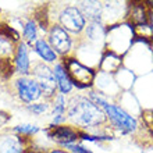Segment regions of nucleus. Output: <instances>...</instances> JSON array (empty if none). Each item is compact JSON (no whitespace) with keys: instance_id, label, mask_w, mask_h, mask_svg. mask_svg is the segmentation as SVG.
Here are the masks:
<instances>
[{"instance_id":"6ab92c4d","label":"nucleus","mask_w":153,"mask_h":153,"mask_svg":"<svg viewBox=\"0 0 153 153\" xmlns=\"http://www.w3.org/2000/svg\"><path fill=\"white\" fill-rule=\"evenodd\" d=\"M13 132H16L17 135L20 137H24V138H32L35 137L38 132L40 131V127L36 124H29V123H25V124H18L16 125L14 128L11 129Z\"/></svg>"},{"instance_id":"4be33fe9","label":"nucleus","mask_w":153,"mask_h":153,"mask_svg":"<svg viewBox=\"0 0 153 153\" xmlns=\"http://www.w3.org/2000/svg\"><path fill=\"white\" fill-rule=\"evenodd\" d=\"M10 114L7 111H4V110H0V128H3L4 125L7 124L8 121H10Z\"/></svg>"},{"instance_id":"2eb2a0df","label":"nucleus","mask_w":153,"mask_h":153,"mask_svg":"<svg viewBox=\"0 0 153 153\" xmlns=\"http://www.w3.org/2000/svg\"><path fill=\"white\" fill-rule=\"evenodd\" d=\"M127 17H128L129 24L132 27L146 24L149 20V8H148L145 1H138V3L134 1V3L128 4Z\"/></svg>"},{"instance_id":"0eeeda50","label":"nucleus","mask_w":153,"mask_h":153,"mask_svg":"<svg viewBox=\"0 0 153 153\" xmlns=\"http://www.w3.org/2000/svg\"><path fill=\"white\" fill-rule=\"evenodd\" d=\"M13 91L16 93L17 99L21 103H24L25 106L32 105L35 102H39L43 99L39 85L31 75L16 76L13 79Z\"/></svg>"},{"instance_id":"7ed1b4c3","label":"nucleus","mask_w":153,"mask_h":153,"mask_svg":"<svg viewBox=\"0 0 153 153\" xmlns=\"http://www.w3.org/2000/svg\"><path fill=\"white\" fill-rule=\"evenodd\" d=\"M61 61L73 81L74 89H79V91L93 89V82L97 75L96 68L82 63L76 56L65 57V59H61Z\"/></svg>"},{"instance_id":"6e6552de","label":"nucleus","mask_w":153,"mask_h":153,"mask_svg":"<svg viewBox=\"0 0 153 153\" xmlns=\"http://www.w3.org/2000/svg\"><path fill=\"white\" fill-rule=\"evenodd\" d=\"M45 132H46L48 138L53 143H56L57 146H61L63 149H65L70 145L78 143L81 137V129L75 128L71 124H61V125H56V127H49Z\"/></svg>"},{"instance_id":"f257e3e1","label":"nucleus","mask_w":153,"mask_h":153,"mask_svg":"<svg viewBox=\"0 0 153 153\" xmlns=\"http://www.w3.org/2000/svg\"><path fill=\"white\" fill-rule=\"evenodd\" d=\"M67 121L75 128L86 132L109 127L105 111L86 95H71L67 105Z\"/></svg>"},{"instance_id":"a211bd4d","label":"nucleus","mask_w":153,"mask_h":153,"mask_svg":"<svg viewBox=\"0 0 153 153\" xmlns=\"http://www.w3.org/2000/svg\"><path fill=\"white\" fill-rule=\"evenodd\" d=\"M16 45L17 42H14L11 38L0 33V60L13 59V54H14V50H16Z\"/></svg>"},{"instance_id":"20e7f679","label":"nucleus","mask_w":153,"mask_h":153,"mask_svg":"<svg viewBox=\"0 0 153 153\" xmlns=\"http://www.w3.org/2000/svg\"><path fill=\"white\" fill-rule=\"evenodd\" d=\"M45 38L48 39L54 52L59 54L60 59H65V57L74 56V49H75V38L68 33L63 27L53 22L49 25L48 31Z\"/></svg>"},{"instance_id":"5701e85b","label":"nucleus","mask_w":153,"mask_h":153,"mask_svg":"<svg viewBox=\"0 0 153 153\" xmlns=\"http://www.w3.org/2000/svg\"><path fill=\"white\" fill-rule=\"evenodd\" d=\"M148 22H149L150 29H152V32H153V10H149V20H148Z\"/></svg>"},{"instance_id":"dca6fc26","label":"nucleus","mask_w":153,"mask_h":153,"mask_svg":"<svg viewBox=\"0 0 153 153\" xmlns=\"http://www.w3.org/2000/svg\"><path fill=\"white\" fill-rule=\"evenodd\" d=\"M76 7L81 10L86 21H103V3L100 1H79Z\"/></svg>"},{"instance_id":"f3484780","label":"nucleus","mask_w":153,"mask_h":153,"mask_svg":"<svg viewBox=\"0 0 153 153\" xmlns=\"http://www.w3.org/2000/svg\"><path fill=\"white\" fill-rule=\"evenodd\" d=\"M39 38V24L36 22L35 18H28L22 24V38H21V40H24L29 46H32Z\"/></svg>"},{"instance_id":"1a4fd4ad","label":"nucleus","mask_w":153,"mask_h":153,"mask_svg":"<svg viewBox=\"0 0 153 153\" xmlns=\"http://www.w3.org/2000/svg\"><path fill=\"white\" fill-rule=\"evenodd\" d=\"M32 46H29L27 42L20 40L16 45V50L13 54V70L17 76H27L31 75L32 71V60H31V52Z\"/></svg>"},{"instance_id":"4468645a","label":"nucleus","mask_w":153,"mask_h":153,"mask_svg":"<svg viewBox=\"0 0 153 153\" xmlns=\"http://www.w3.org/2000/svg\"><path fill=\"white\" fill-rule=\"evenodd\" d=\"M53 74L56 78V84H57V92L63 95V96H71L74 91V84L71 78H70L67 70H65L63 61H59L53 65Z\"/></svg>"},{"instance_id":"9d476101","label":"nucleus","mask_w":153,"mask_h":153,"mask_svg":"<svg viewBox=\"0 0 153 153\" xmlns=\"http://www.w3.org/2000/svg\"><path fill=\"white\" fill-rule=\"evenodd\" d=\"M29 150V139L16 132H0V153H27Z\"/></svg>"},{"instance_id":"f8f14e48","label":"nucleus","mask_w":153,"mask_h":153,"mask_svg":"<svg viewBox=\"0 0 153 153\" xmlns=\"http://www.w3.org/2000/svg\"><path fill=\"white\" fill-rule=\"evenodd\" d=\"M32 52L36 54V57L39 59L40 63H45V64L52 65V67L61 60L60 57H59V54L54 52V49L50 46V43H49L48 39L45 36H40L32 45Z\"/></svg>"},{"instance_id":"9b49d317","label":"nucleus","mask_w":153,"mask_h":153,"mask_svg":"<svg viewBox=\"0 0 153 153\" xmlns=\"http://www.w3.org/2000/svg\"><path fill=\"white\" fill-rule=\"evenodd\" d=\"M106 36H107V27L103 21H89L81 38L82 42H85L86 45L97 48L105 45Z\"/></svg>"},{"instance_id":"b1692460","label":"nucleus","mask_w":153,"mask_h":153,"mask_svg":"<svg viewBox=\"0 0 153 153\" xmlns=\"http://www.w3.org/2000/svg\"><path fill=\"white\" fill-rule=\"evenodd\" d=\"M27 153H35V152H32V150H28V152H27Z\"/></svg>"},{"instance_id":"aec40b11","label":"nucleus","mask_w":153,"mask_h":153,"mask_svg":"<svg viewBox=\"0 0 153 153\" xmlns=\"http://www.w3.org/2000/svg\"><path fill=\"white\" fill-rule=\"evenodd\" d=\"M25 109L28 110L29 113L32 116H45V114H50V109H52V103L48 100H39V102H35L32 105H28L25 106Z\"/></svg>"},{"instance_id":"ddd939ff","label":"nucleus","mask_w":153,"mask_h":153,"mask_svg":"<svg viewBox=\"0 0 153 153\" xmlns=\"http://www.w3.org/2000/svg\"><path fill=\"white\" fill-rule=\"evenodd\" d=\"M52 109H50V124L49 127H56L67 123V105L68 99L60 93H57L56 97L52 102Z\"/></svg>"},{"instance_id":"412c9836","label":"nucleus","mask_w":153,"mask_h":153,"mask_svg":"<svg viewBox=\"0 0 153 153\" xmlns=\"http://www.w3.org/2000/svg\"><path fill=\"white\" fill-rule=\"evenodd\" d=\"M65 150H67L68 153H95L91 149H88L86 146H84L82 143H79V142H78V143H74V145L67 146Z\"/></svg>"},{"instance_id":"f03ea898","label":"nucleus","mask_w":153,"mask_h":153,"mask_svg":"<svg viewBox=\"0 0 153 153\" xmlns=\"http://www.w3.org/2000/svg\"><path fill=\"white\" fill-rule=\"evenodd\" d=\"M86 96L105 111L107 125H110L111 129L120 132L121 135H132L139 131V121L132 114H129L124 107H121L114 102H110L105 93L95 89H89Z\"/></svg>"},{"instance_id":"423d86ee","label":"nucleus","mask_w":153,"mask_h":153,"mask_svg":"<svg viewBox=\"0 0 153 153\" xmlns=\"http://www.w3.org/2000/svg\"><path fill=\"white\" fill-rule=\"evenodd\" d=\"M31 76L36 81V84L39 85L40 92H42V97L43 100L52 102L57 92V84H56V78L53 74V67L48 65L45 63L36 61L32 65V71H31Z\"/></svg>"},{"instance_id":"39448f33","label":"nucleus","mask_w":153,"mask_h":153,"mask_svg":"<svg viewBox=\"0 0 153 153\" xmlns=\"http://www.w3.org/2000/svg\"><path fill=\"white\" fill-rule=\"evenodd\" d=\"M57 24L63 27L74 38L82 36L88 21L81 13V10L73 4H65L57 13Z\"/></svg>"},{"instance_id":"393cba45","label":"nucleus","mask_w":153,"mask_h":153,"mask_svg":"<svg viewBox=\"0 0 153 153\" xmlns=\"http://www.w3.org/2000/svg\"><path fill=\"white\" fill-rule=\"evenodd\" d=\"M0 17H1V10H0Z\"/></svg>"}]
</instances>
